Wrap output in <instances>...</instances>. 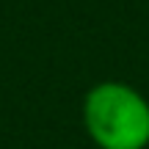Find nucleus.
Returning a JSON list of instances; mask_svg holds the SVG:
<instances>
[{"mask_svg": "<svg viewBox=\"0 0 149 149\" xmlns=\"http://www.w3.org/2000/svg\"><path fill=\"white\" fill-rule=\"evenodd\" d=\"M80 116L97 149L149 146V100L124 80L94 83L83 97Z\"/></svg>", "mask_w": 149, "mask_h": 149, "instance_id": "1", "label": "nucleus"}]
</instances>
